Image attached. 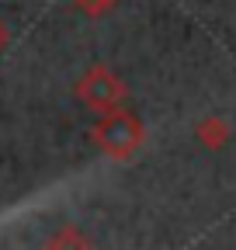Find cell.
Masks as SVG:
<instances>
[{
	"label": "cell",
	"mask_w": 236,
	"mask_h": 250,
	"mask_svg": "<svg viewBox=\"0 0 236 250\" xmlns=\"http://www.w3.org/2000/svg\"><path fill=\"white\" fill-rule=\"evenodd\" d=\"M142 122L125 111V108H111L98 118V125L91 129V139L94 146L111 156V160H129V156H136V149L142 146Z\"/></svg>",
	"instance_id": "6da1fadb"
},
{
	"label": "cell",
	"mask_w": 236,
	"mask_h": 250,
	"mask_svg": "<svg viewBox=\"0 0 236 250\" xmlns=\"http://www.w3.org/2000/svg\"><path fill=\"white\" fill-rule=\"evenodd\" d=\"M73 94H77V101H80L83 108H91V111H98V115H104V111H111V108H122V104L129 101L125 80L118 77L111 66H104V62H94V66L77 80Z\"/></svg>",
	"instance_id": "7a4b0ae2"
},
{
	"label": "cell",
	"mask_w": 236,
	"mask_h": 250,
	"mask_svg": "<svg viewBox=\"0 0 236 250\" xmlns=\"http://www.w3.org/2000/svg\"><path fill=\"white\" fill-rule=\"evenodd\" d=\"M226 139H229V125L222 122V118H205L201 125H198V143L201 146H209V149H219V146H226Z\"/></svg>",
	"instance_id": "3957f363"
},
{
	"label": "cell",
	"mask_w": 236,
	"mask_h": 250,
	"mask_svg": "<svg viewBox=\"0 0 236 250\" xmlns=\"http://www.w3.org/2000/svg\"><path fill=\"white\" fill-rule=\"evenodd\" d=\"M91 240H87L77 226H63L56 236H49V247H87Z\"/></svg>",
	"instance_id": "277c9868"
},
{
	"label": "cell",
	"mask_w": 236,
	"mask_h": 250,
	"mask_svg": "<svg viewBox=\"0 0 236 250\" xmlns=\"http://www.w3.org/2000/svg\"><path fill=\"white\" fill-rule=\"evenodd\" d=\"M77 7L83 14H91V18H101V14H108L115 7V0H77Z\"/></svg>",
	"instance_id": "5b68a950"
},
{
	"label": "cell",
	"mask_w": 236,
	"mask_h": 250,
	"mask_svg": "<svg viewBox=\"0 0 236 250\" xmlns=\"http://www.w3.org/2000/svg\"><path fill=\"white\" fill-rule=\"evenodd\" d=\"M7 42H11V31H7V24H4V21H0V52L7 49Z\"/></svg>",
	"instance_id": "8992f818"
}]
</instances>
